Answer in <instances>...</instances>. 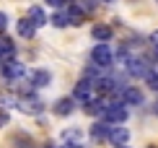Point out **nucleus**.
Wrapping results in <instances>:
<instances>
[{"mask_svg": "<svg viewBox=\"0 0 158 148\" xmlns=\"http://www.w3.org/2000/svg\"><path fill=\"white\" fill-rule=\"evenodd\" d=\"M13 57H16V44H13L8 37H0V60H3V65L10 63Z\"/></svg>", "mask_w": 158, "mask_h": 148, "instance_id": "1a4fd4ad", "label": "nucleus"}, {"mask_svg": "<svg viewBox=\"0 0 158 148\" xmlns=\"http://www.w3.org/2000/svg\"><path fill=\"white\" fill-rule=\"evenodd\" d=\"M16 107H18L21 112H26V114H39V112L44 109V102H42L39 96H34V94H31V96L18 99V102H16Z\"/></svg>", "mask_w": 158, "mask_h": 148, "instance_id": "20e7f679", "label": "nucleus"}, {"mask_svg": "<svg viewBox=\"0 0 158 148\" xmlns=\"http://www.w3.org/2000/svg\"><path fill=\"white\" fill-rule=\"evenodd\" d=\"M156 55H158V47H156Z\"/></svg>", "mask_w": 158, "mask_h": 148, "instance_id": "a878e982", "label": "nucleus"}, {"mask_svg": "<svg viewBox=\"0 0 158 148\" xmlns=\"http://www.w3.org/2000/svg\"><path fill=\"white\" fill-rule=\"evenodd\" d=\"M5 125H8V112L0 109V127H5Z\"/></svg>", "mask_w": 158, "mask_h": 148, "instance_id": "412c9836", "label": "nucleus"}, {"mask_svg": "<svg viewBox=\"0 0 158 148\" xmlns=\"http://www.w3.org/2000/svg\"><path fill=\"white\" fill-rule=\"evenodd\" d=\"M156 76H158V70H156Z\"/></svg>", "mask_w": 158, "mask_h": 148, "instance_id": "bb28decb", "label": "nucleus"}, {"mask_svg": "<svg viewBox=\"0 0 158 148\" xmlns=\"http://www.w3.org/2000/svg\"><path fill=\"white\" fill-rule=\"evenodd\" d=\"M119 102L124 104H143V91L140 89H135V86H124L122 94H119Z\"/></svg>", "mask_w": 158, "mask_h": 148, "instance_id": "6e6552de", "label": "nucleus"}, {"mask_svg": "<svg viewBox=\"0 0 158 148\" xmlns=\"http://www.w3.org/2000/svg\"><path fill=\"white\" fill-rule=\"evenodd\" d=\"M104 3H114V0H104Z\"/></svg>", "mask_w": 158, "mask_h": 148, "instance_id": "393cba45", "label": "nucleus"}, {"mask_svg": "<svg viewBox=\"0 0 158 148\" xmlns=\"http://www.w3.org/2000/svg\"><path fill=\"white\" fill-rule=\"evenodd\" d=\"M91 99H96V91L91 89V83L85 78H81L75 83V94H73V102H81V104H88Z\"/></svg>", "mask_w": 158, "mask_h": 148, "instance_id": "7ed1b4c3", "label": "nucleus"}, {"mask_svg": "<svg viewBox=\"0 0 158 148\" xmlns=\"http://www.w3.org/2000/svg\"><path fill=\"white\" fill-rule=\"evenodd\" d=\"M65 143H78V140L83 138V133L78 130V127H68V130H62V135H60Z\"/></svg>", "mask_w": 158, "mask_h": 148, "instance_id": "a211bd4d", "label": "nucleus"}, {"mask_svg": "<svg viewBox=\"0 0 158 148\" xmlns=\"http://www.w3.org/2000/svg\"><path fill=\"white\" fill-rule=\"evenodd\" d=\"M101 122H114V125H122L124 120H127V109H124V104H109V107H104V112H101Z\"/></svg>", "mask_w": 158, "mask_h": 148, "instance_id": "f257e3e1", "label": "nucleus"}, {"mask_svg": "<svg viewBox=\"0 0 158 148\" xmlns=\"http://www.w3.org/2000/svg\"><path fill=\"white\" fill-rule=\"evenodd\" d=\"M91 37L98 39L101 44H106L114 34H111V26H106V24H94V29H91Z\"/></svg>", "mask_w": 158, "mask_h": 148, "instance_id": "9d476101", "label": "nucleus"}, {"mask_svg": "<svg viewBox=\"0 0 158 148\" xmlns=\"http://www.w3.org/2000/svg\"><path fill=\"white\" fill-rule=\"evenodd\" d=\"M49 21L55 24L57 29H65V26H70V24H68V13H65L62 8H57L55 13H52V18H49Z\"/></svg>", "mask_w": 158, "mask_h": 148, "instance_id": "dca6fc26", "label": "nucleus"}, {"mask_svg": "<svg viewBox=\"0 0 158 148\" xmlns=\"http://www.w3.org/2000/svg\"><path fill=\"white\" fill-rule=\"evenodd\" d=\"M65 13H68V24H75V26H81V24H83V18H85L83 8H81V5H75V3L70 5Z\"/></svg>", "mask_w": 158, "mask_h": 148, "instance_id": "4468645a", "label": "nucleus"}, {"mask_svg": "<svg viewBox=\"0 0 158 148\" xmlns=\"http://www.w3.org/2000/svg\"><path fill=\"white\" fill-rule=\"evenodd\" d=\"M5 29H8V16H5V13H0V34H3Z\"/></svg>", "mask_w": 158, "mask_h": 148, "instance_id": "aec40b11", "label": "nucleus"}, {"mask_svg": "<svg viewBox=\"0 0 158 148\" xmlns=\"http://www.w3.org/2000/svg\"><path fill=\"white\" fill-rule=\"evenodd\" d=\"M91 138H94V140H106L109 138V125L101 122V120L94 122V125H91Z\"/></svg>", "mask_w": 158, "mask_h": 148, "instance_id": "ddd939ff", "label": "nucleus"}, {"mask_svg": "<svg viewBox=\"0 0 158 148\" xmlns=\"http://www.w3.org/2000/svg\"><path fill=\"white\" fill-rule=\"evenodd\" d=\"M111 57H114V52H111L106 44H96V47H94V52H91V60H94L96 68H109V65L114 63Z\"/></svg>", "mask_w": 158, "mask_h": 148, "instance_id": "f03ea898", "label": "nucleus"}, {"mask_svg": "<svg viewBox=\"0 0 158 148\" xmlns=\"http://www.w3.org/2000/svg\"><path fill=\"white\" fill-rule=\"evenodd\" d=\"M127 73H130L132 78H145L148 73H150V68H148L145 60H140V57H130V60H127Z\"/></svg>", "mask_w": 158, "mask_h": 148, "instance_id": "0eeeda50", "label": "nucleus"}, {"mask_svg": "<svg viewBox=\"0 0 158 148\" xmlns=\"http://www.w3.org/2000/svg\"><path fill=\"white\" fill-rule=\"evenodd\" d=\"M73 109H75L73 96H65V99H57V102H55V114H62V117H65V114H70Z\"/></svg>", "mask_w": 158, "mask_h": 148, "instance_id": "f8f14e48", "label": "nucleus"}, {"mask_svg": "<svg viewBox=\"0 0 158 148\" xmlns=\"http://www.w3.org/2000/svg\"><path fill=\"white\" fill-rule=\"evenodd\" d=\"M153 109H156V114H158V102H156V107H153Z\"/></svg>", "mask_w": 158, "mask_h": 148, "instance_id": "b1692460", "label": "nucleus"}, {"mask_svg": "<svg viewBox=\"0 0 158 148\" xmlns=\"http://www.w3.org/2000/svg\"><path fill=\"white\" fill-rule=\"evenodd\" d=\"M34 24H31L29 21V18H21V21H18V34H21V37H26V39H31V37H34Z\"/></svg>", "mask_w": 158, "mask_h": 148, "instance_id": "f3484780", "label": "nucleus"}, {"mask_svg": "<svg viewBox=\"0 0 158 148\" xmlns=\"http://www.w3.org/2000/svg\"><path fill=\"white\" fill-rule=\"evenodd\" d=\"M29 21L34 24V29H39V26L47 24V16H44V11L39 8V5H31V11H29Z\"/></svg>", "mask_w": 158, "mask_h": 148, "instance_id": "2eb2a0df", "label": "nucleus"}, {"mask_svg": "<svg viewBox=\"0 0 158 148\" xmlns=\"http://www.w3.org/2000/svg\"><path fill=\"white\" fill-rule=\"evenodd\" d=\"M150 42H153V44L158 47V31H156V34H153V39H150Z\"/></svg>", "mask_w": 158, "mask_h": 148, "instance_id": "5701e85b", "label": "nucleus"}, {"mask_svg": "<svg viewBox=\"0 0 158 148\" xmlns=\"http://www.w3.org/2000/svg\"><path fill=\"white\" fill-rule=\"evenodd\" d=\"M49 70H34L31 73V78H29V83L34 86V89H44V86H49Z\"/></svg>", "mask_w": 158, "mask_h": 148, "instance_id": "9b49d317", "label": "nucleus"}, {"mask_svg": "<svg viewBox=\"0 0 158 148\" xmlns=\"http://www.w3.org/2000/svg\"><path fill=\"white\" fill-rule=\"evenodd\" d=\"M122 148H127V146H122Z\"/></svg>", "mask_w": 158, "mask_h": 148, "instance_id": "cd10ccee", "label": "nucleus"}, {"mask_svg": "<svg viewBox=\"0 0 158 148\" xmlns=\"http://www.w3.org/2000/svg\"><path fill=\"white\" fill-rule=\"evenodd\" d=\"M145 78H148V86H150V89H153V91H158V76H156V73L150 70Z\"/></svg>", "mask_w": 158, "mask_h": 148, "instance_id": "6ab92c4d", "label": "nucleus"}, {"mask_svg": "<svg viewBox=\"0 0 158 148\" xmlns=\"http://www.w3.org/2000/svg\"><path fill=\"white\" fill-rule=\"evenodd\" d=\"M0 68H3V78H5V81H13V83H16V81H21V78L26 76V68L18 63V60H10V63L0 65Z\"/></svg>", "mask_w": 158, "mask_h": 148, "instance_id": "39448f33", "label": "nucleus"}, {"mask_svg": "<svg viewBox=\"0 0 158 148\" xmlns=\"http://www.w3.org/2000/svg\"><path fill=\"white\" fill-rule=\"evenodd\" d=\"M47 3H49V5H52V8H55V11H57V8H60V5H62V0H47Z\"/></svg>", "mask_w": 158, "mask_h": 148, "instance_id": "4be33fe9", "label": "nucleus"}, {"mask_svg": "<svg viewBox=\"0 0 158 148\" xmlns=\"http://www.w3.org/2000/svg\"><path fill=\"white\" fill-rule=\"evenodd\" d=\"M109 143L114 146V148H122L124 143L130 140V130L127 127H122V125H114V127H109Z\"/></svg>", "mask_w": 158, "mask_h": 148, "instance_id": "423d86ee", "label": "nucleus"}]
</instances>
